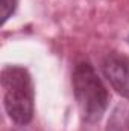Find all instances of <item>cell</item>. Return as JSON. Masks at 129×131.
I'll return each instance as SVG.
<instances>
[{
	"mask_svg": "<svg viewBox=\"0 0 129 131\" xmlns=\"http://www.w3.org/2000/svg\"><path fill=\"white\" fill-rule=\"evenodd\" d=\"M3 107L17 125H28L33 119L35 92L32 76L23 66H5L0 76Z\"/></svg>",
	"mask_w": 129,
	"mask_h": 131,
	"instance_id": "6da1fadb",
	"label": "cell"
},
{
	"mask_svg": "<svg viewBox=\"0 0 129 131\" xmlns=\"http://www.w3.org/2000/svg\"><path fill=\"white\" fill-rule=\"evenodd\" d=\"M73 95L82 119L88 124H96L108 108L109 93L90 63L76 64L71 73Z\"/></svg>",
	"mask_w": 129,
	"mask_h": 131,
	"instance_id": "7a4b0ae2",
	"label": "cell"
},
{
	"mask_svg": "<svg viewBox=\"0 0 129 131\" xmlns=\"http://www.w3.org/2000/svg\"><path fill=\"white\" fill-rule=\"evenodd\" d=\"M102 73L109 85L125 99H129V57L120 52H109L102 60Z\"/></svg>",
	"mask_w": 129,
	"mask_h": 131,
	"instance_id": "3957f363",
	"label": "cell"
},
{
	"mask_svg": "<svg viewBox=\"0 0 129 131\" xmlns=\"http://www.w3.org/2000/svg\"><path fill=\"white\" fill-rule=\"evenodd\" d=\"M18 0H0V9H2V25L8 21V18L15 12Z\"/></svg>",
	"mask_w": 129,
	"mask_h": 131,
	"instance_id": "277c9868",
	"label": "cell"
}]
</instances>
